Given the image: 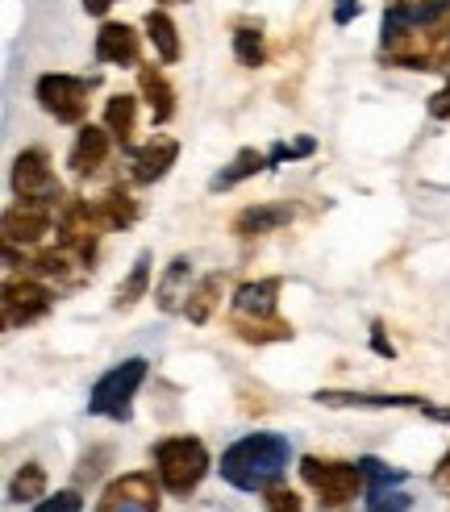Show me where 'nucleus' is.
<instances>
[{"instance_id":"17","label":"nucleus","mask_w":450,"mask_h":512,"mask_svg":"<svg viewBox=\"0 0 450 512\" xmlns=\"http://www.w3.org/2000/svg\"><path fill=\"white\" fill-rule=\"evenodd\" d=\"M138 96H142V105L150 109V121L155 125H167L175 117V88H171L163 67H155V63L138 67Z\"/></svg>"},{"instance_id":"16","label":"nucleus","mask_w":450,"mask_h":512,"mask_svg":"<svg viewBox=\"0 0 450 512\" xmlns=\"http://www.w3.org/2000/svg\"><path fill=\"white\" fill-rule=\"evenodd\" d=\"M192 288H196L192 259H188V254H175V259L163 267V275L155 279V304H159V313H171V317L184 313Z\"/></svg>"},{"instance_id":"11","label":"nucleus","mask_w":450,"mask_h":512,"mask_svg":"<svg viewBox=\"0 0 450 512\" xmlns=\"http://www.w3.org/2000/svg\"><path fill=\"white\" fill-rule=\"evenodd\" d=\"M175 159H180V142L171 134H155L150 142L130 150V184H138V188L159 184V179H167V171L175 167Z\"/></svg>"},{"instance_id":"24","label":"nucleus","mask_w":450,"mask_h":512,"mask_svg":"<svg viewBox=\"0 0 450 512\" xmlns=\"http://www.w3.org/2000/svg\"><path fill=\"white\" fill-rule=\"evenodd\" d=\"M230 334L246 346H271V342H292V325L284 317L275 321H230Z\"/></svg>"},{"instance_id":"25","label":"nucleus","mask_w":450,"mask_h":512,"mask_svg":"<svg viewBox=\"0 0 450 512\" xmlns=\"http://www.w3.org/2000/svg\"><path fill=\"white\" fill-rule=\"evenodd\" d=\"M46 500V467L42 463H21L9 479V504H38Z\"/></svg>"},{"instance_id":"18","label":"nucleus","mask_w":450,"mask_h":512,"mask_svg":"<svg viewBox=\"0 0 450 512\" xmlns=\"http://www.w3.org/2000/svg\"><path fill=\"white\" fill-rule=\"evenodd\" d=\"M138 105L142 96H130V92H113L105 100V130L113 134V142L130 155L134 150V134H138Z\"/></svg>"},{"instance_id":"21","label":"nucleus","mask_w":450,"mask_h":512,"mask_svg":"<svg viewBox=\"0 0 450 512\" xmlns=\"http://www.w3.org/2000/svg\"><path fill=\"white\" fill-rule=\"evenodd\" d=\"M96 209H100V221H105V229H134L138 225V217H142V209H138V200L130 196V188L125 184H113V188H105V196L96 200Z\"/></svg>"},{"instance_id":"15","label":"nucleus","mask_w":450,"mask_h":512,"mask_svg":"<svg viewBox=\"0 0 450 512\" xmlns=\"http://www.w3.org/2000/svg\"><path fill=\"white\" fill-rule=\"evenodd\" d=\"M50 234H55V213L50 209H30V204H13L5 209V246H42Z\"/></svg>"},{"instance_id":"26","label":"nucleus","mask_w":450,"mask_h":512,"mask_svg":"<svg viewBox=\"0 0 450 512\" xmlns=\"http://www.w3.org/2000/svg\"><path fill=\"white\" fill-rule=\"evenodd\" d=\"M234 59L238 67H263L267 63V38L259 25H234Z\"/></svg>"},{"instance_id":"8","label":"nucleus","mask_w":450,"mask_h":512,"mask_svg":"<svg viewBox=\"0 0 450 512\" xmlns=\"http://www.w3.org/2000/svg\"><path fill=\"white\" fill-rule=\"evenodd\" d=\"M5 325L9 329H25L42 321L50 309H55V288L46 284L38 275H21V279H9L5 284Z\"/></svg>"},{"instance_id":"12","label":"nucleus","mask_w":450,"mask_h":512,"mask_svg":"<svg viewBox=\"0 0 450 512\" xmlns=\"http://www.w3.org/2000/svg\"><path fill=\"white\" fill-rule=\"evenodd\" d=\"M92 55L105 67H142V34L125 21H100Z\"/></svg>"},{"instance_id":"10","label":"nucleus","mask_w":450,"mask_h":512,"mask_svg":"<svg viewBox=\"0 0 450 512\" xmlns=\"http://www.w3.org/2000/svg\"><path fill=\"white\" fill-rule=\"evenodd\" d=\"M292 217H296V204H288V200H259V204H246L242 213H234L230 234L238 242H255V238H267V234H280L284 225H292Z\"/></svg>"},{"instance_id":"35","label":"nucleus","mask_w":450,"mask_h":512,"mask_svg":"<svg viewBox=\"0 0 450 512\" xmlns=\"http://www.w3.org/2000/svg\"><path fill=\"white\" fill-rule=\"evenodd\" d=\"M359 13H363L359 0H334V25H350Z\"/></svg>"},{"instance_id":"4","label":"nucleus","mask_w":450,"mask_h":512,"mask_svg":"<svg viewBox=\"0 0 450 512\" xmlns=\"http://www.w3.org/2000/svg\"><path fill=\"white\" fill-rule=\"evenodd\" d=\"M146 375H150V363H146L142 354L113 363L105 375L92 383V392H88V417H105L113 425H125V421L134 417V400H138V388L146 383Z\"/></svg>"},{"instance_id":"14","label":"nucleus","mask_w":450,"mask_h":512,"mask_svg":"<svg viewBox=\"0 0 450 512\" xmlns=\"http://www.w3.org/2000/svg\"><path fill=\"white\" fill-rule=\"evenodd\" d=\"M317 404L325 408H375V413H384V408H421L430 404L425 396H413V392H346V388H321L313 392Z\"/></svg>"},{"instance_id":"38","label":"nucleus","mask_w":450,"mask_h":512,"mask_svg":"<svg viewBox=\"0 0 450 512\" xmlns=\"http://www.w3.org/2000/svg\"><path fill=\"white\" fill-rule=\"evenodd\" d=\"M159 5H188V0H159Z\"/></svg>"},{"instance_id":"29","label":"nucleus","mask_w":450,"mask_h":512,"mask_svg":"<svg viewBox=\"0 0 450 512\" xmlns=\"http://www.w3.org/2000/svg\"><path fill=\"white\" fill-rule=\"evenodd\" d=\"M263 512H305V500H300L288 483H271V488L263 492Z\"/></svg>"},{"instance_id":"36","label":"nucleus","mask_w":450,"mask_h":512,"mask_svg":"<svg viewBox=\"0 0 450 512\" xmlns=\"http://www.w3.org/2000/svg\"><path fill=\"white\" fill-rule=\"evenodd\" d=\"M80 5H84L88 17H109V9L117 5V0H80Z\"/></svg>"},{"instance_id":"23","label":"nucleus","mask_w":450,"mask_h":512,"mask_svg":"<svg viewBox=\"0 0 450 512\" xmlns=\"http://www.w3.org/2000/svg\"><path fill=\"white\" fill-rule=\"evenodd\" d=\"M150 263H155V254L150 250H142L138 259H134V267H130V275L117 284V292H113V309H134L138 300H146V292H150Z\"/></svg>"},{"instance_id":"33","label":"nucleus","mask_w":450,"mask_h":512,"mask_svg":"<svg viewBox=\"0 0 450 512\" xmlns=\"http://www.w3.org/2000/svg\"><path fill=\"white\" fill-rule=\"evenodd\" d=\"M371 350L380 354V358H396V346H392V338L384 334V321H371Z\"/></svg>"},{"instance_id":"20","label":"nucleus","mask_w":450,"mask_h":512,"mask_svg":"<svg viewBox=\"0 0 450 512\" xmlns=\"http://www.w3.org/2000/svg\"><path fill=\"white\" fill-rule=\"evenodd\" d=\"M259 171H267V150H255V146H242L238 155L225 163L213 179H209V192H234L238 184H246V179H255Z\"/></svg>"},{"instance_id":"31","label":"nucleus","mask_w":450,"mask_h":512,"mask_svg":"<svg viewBox=\"0 0 450 512\" xmlns=\"http://www.w3.org/2000/svg\"><path fill=\"white\" fill-rule=\"evenodd\" d=\"M34 512H84V496L80 488H67V492H55L34 504Z\"/></svg>"},{"instance_id":"1","label":"nucleus","mask_w":450,"mask_h":512,"mask_svg":"<svg viewBox=\"0 0 450 512\" xmlns=\"http://www.w3.org/2000/svg\"><path fill=\"white\" fill-rule=\"evenodd\" d=\"M292 463V442L284 438V433H246V438H238L234 446L221 450V479L230 483V488L246 492V496H263L271 483H280L284 471Z\"/></svg>"},{"instance_id":"27","label":"nucleus","mask_w":450,"mask_h":512,"mask_svg":"<svg viewBox=\"0 0 450 512\" xmlns=\"http://www.w3.org/2000/svg\"><path fill=\"white\" fill-rule=\"evenodd\" d=\"M359 467L367 475V492H384V488H400L409 475L405 471H392L388 463H380V458H359Z\"/></svg>"},{"instance_id":"6","label":"nucleus","mask_w":450,"mask_h":512,"mask_svg":"<svg viewBox=\"0 0 450 512\" xmlns=\"http://www.w3.org/2000/svg\"><path fill=\"white\" fill-rule=\"evenodd\" d=\"M9 184H13V196L17 204H30V209H59L63 200V184L55 167H50V155L42 146H25L21 155L13 159V171H9Z\"/></svg>"},{"instance_id":"37","label":"nucleus","mask_w":450,"mask_h":512,"mask_svg":"<svg viewBox=\"0 0 450 512\" xmlns=\"http://www.w3.org/2000/svg\"><path fill=\"white\" fill-rule=\"evenodd\" d=\"M421 413H425V417H430V421H438V425H450V408H438V404H425V408H421Z\"/></svg>"},{"instance_id":"19","label":"nucleus","mask_w":450,"mask_h":512,"mask_svg":"<svg viewBox=\"0 0 450 512\" xmlns=\"http://www.w3.org/2000/svg\"><path fill=\"white\" fill-rule=\"evenodd\" d=\"M142 30H146V42L155 46V55H159V63H180V55H184V46H180V25L171 21V13L167 9H150L146 17H142Z\"/></svg>"},{"instance_id":"28","label":"nucleus","mask_w":450,"mask_h":512,"mask_svg":"<svg viewBox=\"0 0 450 512\" xmlns=\"http://www.w3.org/2000/svg\"><path fill=\"white\" fill-rule=\"evenodd\" d=\"M313 150H317L313 138H296V142H284V138H280V142L267 150V171H271V167H284V163H296V159H309Z\"/></svg>"},{"instance_id":"7","label":"nucleus","mask_w":450,"mask_h":512,"mask_svg":"<svg viewBox=\"0 0 450 512\" xmlns=\"http://www.w3.org/2000/svg\"><path fill=\"white\" fill-rule=\"evenodd\" d=\"M163 508V483L155 471H125L105 483L96 500V512H159Z\"/></svg>"},{"instance_id":"2","label":"nucleus","mask_w":450,"mask_h":512,"mask_svg":"<svg viewBox=\"0 0 450 512\" xmlns=\"http://www.w3.org/2000/svg\"><path fill=\"white\" fill-rule=\"evenodd\" d=\"M150 458H155V475L163 483V492L175 496V500H188L213 471L209 446L200 438H192V433H175V438L155 442Z\"/></svg>"},{"instance_id":"9","label":"nucleus","mask_w":450,"mask_h":512,"mask_svg":"<svg viewBox=\"0 0 450 512\" xmlns=\"http://www.w3.org/2000/svg\"><path fill=\"white\" fill-rule=\"evenodd\" d=\"M280 292H284V275L246 279L230 296V321H275L280 317Z\"/></svg>"},{"instance_id":"30","label":"nucleus","mask_w":450,"mask_h":512,"mask_svg":"<svg viewBox=\"0 0 450 512\" xmlns=\"http://www.w3.org/2000/svg\"><path fill=\"white\" fill-rule=\"evenodd\" d=\"M409 508H413V496L409 492L384 488V492H367V508L363 512H409Z\"/></svg>"},{"instance_id":"32","label":"nucleus","mask_w":450,"mask_h":512,"mask_svg":"<svg viewBox=\"0 0 450 512\" xmlns=\"http://www.w3.org/2000/svg\"><path fill=\"white\" fill-rule=\"evenodd\" d=\"M425 113H430L434 121H450V80L430 96V105H425Z\"/></svg>"},{"instance_id":"34","label":"nucleus","mask_w":450,"mask_h":512,"mask_svg":"<svg viewBox=\"0 0 450 512\" xmlns=\"http://www.w3.org/2000/svg\"><path fill=\"white\" fill-rule=\"evenodd\" d=\"M430 483H434V492H442V496H450V450L438 458V467H434V475H430Z\"/></svg>"},{"instance_id":"13","label":"nucleus","mask_w":450,"mask_h":512,"mask_svg":"<svg viewBox=\"0 0 450 512\" xmlns=\"http://www.w3.org/2000/svg\"><path fill=\"white\" fill-rule=\"evenodd\" d=\"M113 134L105 130V125H92V121H84V125H75V142H71V150H67V167L75 171V175H96L100 167L109 163V155H113Z\"/></svg>"},{"instance_id":"22","label":"nucleus","mask_w":450,"mask_h":512,"mask_svg":"<svg viewBox=\"0 0 450 512\" xmlns=\"http://www.w3.org/2000/svg\"><path fill=\"white\" fill-rule=\"evenodd\" d=\"M221 296H225V271H213V275H205V279H196L184 317H188L192 325H209V317L221 309Z\"/></svg>"},{"instance_id":"5","label":"nucleus","mask_w":450,"mask_h":512,"mask_svg":"<svg viewBox=\"0 0 450 512\" xmlns=\"http://www.w3.org/2000/svg\"><path fill=\"white\" fill-rule=\"evenodd\" d=\"M100 80L96 75H71V71H46L34 84V100L46 117H55L59 125H84L88 117V96Z\"/></svg>"},{"instance_id":"3","label":"nucleus","mask_w":450,"mask_h":512,"mask_svg":"<svg viewBox=\"0 0 450 512\" xmlns=\"http://www.w3.org/2000/svg\"><path fill=\"white\" fill-rule=\"evenodd\" d=\"M305 488L317 496V504L325 512H346L359 496H367V475L359 463H346V458H321V454H305L296 463Z\"/></svg>"}]
</instances>
